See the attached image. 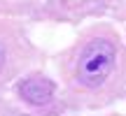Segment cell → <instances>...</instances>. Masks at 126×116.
Here are the masks:
<instances>
[{
  "label": "cell",
  "mask_w": 126,
  "mask_h": 116,
  "mask_svg": "<svg viewBox=\"0 0 126 116\" xmlns=\"http://www.w3.org/2000/svg\"><path fill=\"white\" fill-rule=\"evenodd\" d=\"M114 70V46L108 40H94L84 46L77 63V77L84 86H100Z\"/></svg>",
  "instance_id": "6da1fadb"
},
{
  "label": "cell",
  "mask_w": 126,
  "mask_h": 116,
  "mask_svg": "<svg viewBox=\"0 0 126 116\" xmlns=\"http://www.w3.org/2000/svg\"><path fill=\"white\" fill-rule=\"evenodd\" d=\"M54 91H56L54 81H49L42 74H33V77H28V79H23L19 84L21 98L26 102H31V104H47L54 98Z\"/></svg>",
  "instance_id": "7a4b0ae2"
},
{
  "label": "cell",
  "mask_w": 126,
  "mask_h": 116,
  "mask_svg": "<svg viewBox=\"0 0 126 116\" xmlns=\"http://www.w3.org/2000/svg\"><path fill=\"white\" fill-rule=\"evenodd\" d=\"M0 63H2V49H0Z\"/></svg>",
  "instance_id": "3957f363"
}]
</instances>
